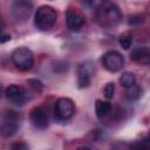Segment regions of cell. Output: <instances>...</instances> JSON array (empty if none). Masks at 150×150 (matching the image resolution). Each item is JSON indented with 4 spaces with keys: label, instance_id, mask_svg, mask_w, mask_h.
<instances>
[{
    "label": "cell",
    "instance_id": "1",
    "mask_svg": "<svg viewBox=\"0 0 150 150\" xmlns=\"http://www.w3.org/2000/svg\"><path fill=\"white\" fill-rule=\"evenodd\" d=\"M96 11V21L103 28H114L122 22V13L116 5L103 6Z\"/></svg>",
    "mask_w": 150,
    "mask_h": 150
},
{
    "label": "cell",
    "instance_id": "2",
    "mask_svg": "<svg viewBox=\"0 0 150 150\" xmlns=\"http://www.w3.org/2000/svg\"><path fill=\"white\" fill-rule=\"evenodd\" d=\"M57 20L56 11L50 6H41L36 9L34 25L39 30H48L54 27Z\"/></svg>",
    "mask_w": 150,
    "mask_h": 150
},
{
    "label": "cell",
    "instance_id": "3",
    "mask_svg": "<svg viewBox=\"0 0 150 150\" xmlns=\"http://www.w3.org/2000/svg\"><path fill=\"white\" fill-rule=\"evenodd\" d=\"M20 127V116L13 110L5 111L0 117V134L4 137H12Z\"/></svg>",
    "mask_w": 150,
    "mask_h": 150
},
{
    "label": "cell",
    "instance_id": "4",
    "mask_svg": "<svg viewBox=\"0 0 150 150\" xmlns=\"http://www.w3.org/2000/svg\"><path fill=\"white\" fill-rule=\"evenodd\" d=\"M12 62L18 69L26 71L32 69L34 64V55L30 49L26 47H19L12 53Z\"/></svg>",
    "mask_w": 150,
    "mask_h": 150
},
{
    "label": "cell",
    "instance_id": "5",
    "mask_svg": "<svg viewBox=\"0 0 150 150\" xmlns=\"http://www.w3.org/2000/svg\"><path fill=\"white\" fill-rule=\"evenodd\" d=\"M96 68L95 63L93 61H83L79 64L77 67V86L79 88H87L93 76L95 75Z\"/></svg>",
    "mask_w": 150,
    "mask_h": 150
},
{
    "label": "cell",
    "instance_id": "6",
    "mask_svg": "<svg viewBox=\"0 0 150 150\" xmlns=\"http://www.w3.org/2000/svg\"><path fill=\"white\" fill-rule=\"evenodd\" d=\"M74 112H75V105L70 98L61 97L55 102L54 114L59 120H61V121L69 120L74 115Z\"/></svg>",
    "mask_w": 150,
    "mask_h": 150
},
{
    "label": "cell",
    "instance_id": "7",
    "mask_svg": "<svg viewBox=\"0 0 150 150\" xmlns=\"http://www.w3.org/2000/svg\"><path fill=\"white\" fill-rule=\"evenodd\" d=\"M102 63L107 70L115 73L122 69L124 64V57L117 50H109L102 56Z\"/></svg>",
    "mask_w": 150,
    "mask_h": 150
},
{
    "label": "cell",
    "instance_id": "8",
    "mask_svg": "<svg viewBox=\"0 0 150 150\" xmlns=\"http://www.w3.org/2000/svg\"><path fill=\"white\" fill-rule=\"evenodd\" d=\"M6 97L14 104L16 105H23L28 100H29V95L27 93V90L23 87L16 86V84H11L6 88Z\"/></svg>",
    "mask_w": 150,
    "mask_h": 150
},
{
    "label": "cell",
    "instance_id": "9",
    "mask_svg": "<svg viewBox=\"0 0 150 150\" xmlns=\"http://www.w3.org/2000/svg\"><path fill=\"white\" fill-rule=\"evenodd\" d=\"M33 5L30 0H14L12 4V13L16 20L25 21L32 13Z\"/></svg>",
    "mask_w": 150,
    "mask_h": 150
},
{
    "label": "cell",
    "instance_id": "10",
    "mask_svg": "<svg viewBox=\"0 0 150 150\" xmlns=\"http://www.w3.org/2000/svg\"><path fill=\"white\" fill-rule=\"evenodd\" d=\"M29 120L34 128L36 129H46L48 127V116L46 114V110L42 107H35L32 109Z\"/></svg>",
    "mask_w": 150,
    "mask_h": 150
},
{
    "label": "cell",
    "instance_id": "11",
    "mask_svg": "<svg viewBox=\"0 0 150 150\" xmlns=\"http://www.w3.org/2000/svg\"><path fill=\"white\" fill-rule=\"evenodd\" d=\"M66 21H67V26L70 30L73 32H77L80 30L84 23H86V20L75 9H68L67 13H66Z\"/></svg>",
    "mask_w": 150,
    "mask_h": 150
},
{
    "label": "cell",
    "instance_id": "12",
    "mask_svg": "<svg viewBox=\"0 0 150 150\" xmlns=\"http://www.w3.org/2000/svg\"><path fill=\"white\" fill-rule=\"evenodd\" d=\"M130 57H131L132 61H135L137 63L145 64V66L149 64V62H150V50H149V47H146V46L135 47L131 50Z\"/></svg>",
    "mask_w": 150,
    "mask_h": 150
},
{
    "label": "cell",
    "instance_id": "13",
    "mask_svg": "<svg viewBox=\"0 0 150 150\" xmlns=\"http://www.w3.org/2000/svg\"><path fill=\"white\" fill-rule=\"evenodd\" d=\"M95 111H96V116L98 118H103L105 116L109 115V112L111 111V104L107 101H102V100H96L95 102Z\"/></svg>",
    "mask_w": 150,
    "mask_h": 150
},
{
    "label": "cell",
    "instance_id": "14",
    "mask_svg": "<svg viewBox=\"0 0 150 150\" xmlns=\"http://www.w3.org/2000/svg\"><path fill=\"white\" fill-rule=\"evenodd\" d=\"M142 96V88L138 84H132L129 88H125V97L130 101H136Z\"/></svg>",
    "mask_w": 150,
    "mask_h": 150
},
{
    "label": "cell",
    "instance_id": "15",
    "mask_svg": "<svg viewBox=\"0 0 150 150\" xmlns=\"http://www.w3.org/2000/svg\"><path fill=\"white\" fill-rule=\"evenodd\" d=\"M120 82H121V84H122L124 88H129V87H131L132 84L136 83V76H135V74L131 73V71H125V73H123V74L121 75Z\"/></svg>",
    "mask_w": 150,
    "mask_h": 150
},
{
    "label": "cell",
    "instance_id": "16",
    "mask_svg": "<svg viewBox=\"0 0 150 150\" xmlns=\"http://www.w3.org/2000/svg\"><path fill=\"white\" fill-rule=\"evenodd\" d=\"M118 43L121 45V47L123 49H129L132 43V36L129 33H123L118 38Z\"/></svg>",
    "mask_w": 150,
    "mask_h": 150
},
{
    "label": "cell",
    "instance_id": "17",
    "mask_svg": "<svg viewBox=\"0 0 150 150\" xmlns=\"http://www.w3.org/2000/svg\"><path fill=\"white\" fill-rule=\"evenodd\" d=\"M114 93H115V84L112 82L107 83L105 87H104V96L108 100H111L114 97Z\"/></svg>",
    "mask_w": 150,
    "mask_h": 150
},
{
    "label": "cell",
    "instance_id": "18",
    "mask_svg": "<svg viewBox=\"0 0 150 150\" xmlns=\"http://www.w3.org/2000/svg\"><path fill=\"white\" fill-rule=\"evenodd\" d=\"M87 5L90 7V8H94V9H98L101 7L104 6V4L107 2V0H86Z\"/></svg>",
    "mask_w": 150,
    "mask_h": 150
},
{
    "label": "cell",
    "instance_id": "19",
    "mask_svg": "<svg viewBox=\"0 0 150 150\" xmlns=\"http://www.w3.org/2000/svg\"><path fill=\"white\" fill-rule=\"evenodd\" d=\"M11 40V34L6 30V28L4 26H1L0 23V42H7Z\"/></svg>",
    "mask_w": 150,
    "mask_h": 150
},
{
    "label": "cell",
    "instance_id": "20",
    "mask_svg": "<svg viewBox=\"0 0 150 150\" xmlns=\"http://www.w3.org/2000/svg\"><path fill=\"white\" fill-rule=\"evenodd\" d=\"M28 83H29L33 88H35L36 90H38V89L40 90V89L42 88V83H41L40 81H38V80H29V81H28Z\"/></svg>",
    "mask_w": 150,
    "mask_h": 150
},
{
    "label": "cell",
    "instance_id": "21",
    "mask_svg": "<svg viewBox=\"0 0 150 150\" xmlns=\"http://www.w3.org/2000/svg\"><path fill=\"white\" fill-rule=\"evenodd\" d=\"M12 148H13V149H27L28 145L25 144V143H16V144H13Z\"/></svg>",
    "mask_w": 150,
    "mask_h": 150
},
{
    "label": "cell",
    "instance_id": "22",
    "mask_svg": "<svg viewBox=\"0 0 150 150\" xmlns=\"http://www.w3.org/2000/svg\"><path fill=\"white\" fill-rule=\"evenodd\" d=\"M0 19H1V18H0ZM0 22H1V20H0Z\"/></svg>",
    "mask_w": 150,
    "mask_h": 150
}]
</instances>
